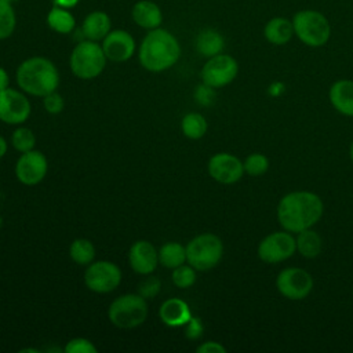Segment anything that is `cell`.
<instances>
[{"label":"cell","mask_w":353,"mask_h":353,"mask_svg":"<svg viewBox=\"0 0 353 353\" xmlns=\"http://www.w3.org/2000/svg\"><path fill=\"white\" fill-rule=\"evenodd\" d=\"M323 212V200L309 190H295L284 194L276 210L280 226L291 233L313 228L321 219Z\"/></svg>","instance_id":"1"},{"label":"cell","mask_w":353,"mask_h":353,"mask_svg":"<svg viewBox=\"0 0 353 353\" xmlns=\"http://www.w3.org/2000/svg\"><path fill=\"white\" fill-rule=\"evenodd\" d=\"M141 65L149 72H164L174 66L181 57L178 39L163 28L148 30L138 51Z\"/></svg>","instance_id":"2"},{"label":"cell","mask_w":353,"mask_h":353,"mask_svg":"<svg viewBox=\"0 0 353 353\" xmlns=\"http://www.w3.org/2000/svg\"><path fill=\"white\" fill-rule=\"evenodd\" d=\"M18 87L33 97H46L57 91L59 85V72L57 66L44 57H30L25 59L15 73Z\"/></svg>","instance_id":"3"},{"label":"cell","mask_w":353,"mask_h":353,"mask_svg":"<svg viewBox=\"0 0 353 353\" xmlns=\"http://www.w3.org/2000/svg\"><path fill=\"white\" fill-rule=\"evenodd\" d=\"M106 55L102 46L92 40H80L72 50L69 66L72 73L83 80L98 77L106 66Z\"/></svg>","instance_id":"4"},{"label":"cell","mask_w":353,"mask_h":353,"mask_svg":"<svg viewBox=\"0 0 353 353\" xmlns=\"http://www.w3.org/2000/svg\"><path fill=\"white\" fill-rule=\"evenodd\" d=\"M294 34L309 47L324 46L331 36V25L324 14L316 10H301L292 18Z\"/></svg>","instance_id":"5"},{"label":"cell","mask_w":353,"mask_h":353,"mask_svg":"<svg viewBox=\"0 0 353 353\" xmlns=\"http://www.w3.org/2000/svg\"><path fill=\"white\" fill-rule=\"evenodd\" d=\"M148 302L139 294H124L116 298L108 310L110 323L121 330L141 325L148 317Z\"/></svg>","instance_id":"6"},{"label":"cell","mask_w":353,"mask_h":353,"mask_svg":"<svg viewBox=\"0 0 353 353\" xmlns=\"http://www.w3.org/2000/svg\"><path fill=\"white\" fill-rule=\"evenodd\" d=\"M186 248V262L196 270L215 268L223 255V243L214 233H201L193 237Z\"/></svg>","instance_id":"7"},{"label":"cell","mask_w":353,"mask_h":353,"mask_svg":"<svg viewBox=\"0 0 353 353\" xmlns=\"http://www.w3.org/2000/svg\"><path fill=\"white\" fill-rule=\"evenodd\" d=\"M121 281L120 268L110 261H92L84 272V283L97 294L114 291Z\"/></svg>","instance_id":"8"},{"label":"cell","mask_w":353,"mask_h":353,"mask_svg":"<svg viewBox=\"0 0 353 353\" xmlns=\"http://www.w3.org/2000/svg\"><path fill=\"white\" fill-rule=\"evenodd\" d=\"M296 251L295 237L291 232H272L258 244V256L265 263H279L291 258Z\"/></svg>","instance_id":"9"},{"label":"cell","mask_w":353,"mask_h":353,"mask_svg":"<svg viewBox=\"0 0 353 353\" xmlns=\"http://www.w3.org/2000/svg\"><path fill=\"white\" fill-rule=\"evenodd\" d=\"M239 73L237 61L228 54H218L207 59L201 68L200 76L204 84L212 88H221L230 84Z\"/></svg>","instance_id":"10"},{"label":"cell","mask_w":353,"mask_h":353,"mask_svg":"<svg viewBox=\"0 0 353 353\" xmlns=\"http://www.w3.org/2000/svg\"><path fill=\"white\" fill-rule=\"evenodd\" d=\"M277 291L290 301H302L313 290V279L301 268H285L276 277Z\"/></svg>","instance_id":"11"},{"label":"cell","mask_w":353,"mask_h":353,"mask_svg":"<svg viewBox=\"0 0 353 353\" xmlns=\"http://www.w3.org/2000/svg\"><path fill=\"white\" fill-rule=\"evenodd\" d=\"M30 102L26 95L14 88L0 91V121L6 124H22L30 116Z\"/></svg>","instance_id":"12"},{"label":"cell","mask_w":353,"mask_h":353,"mask_svg":"<svg viewBox=\"0 0 353 353\" xmlns=\"http://www.w3.org/2000/svg\"><path fill=\"white\" fill-rule=\"evenodd\" d=\"M208 174L210 176L223 185H232L241 179L244 174V165L243 161L226 152L215 153L208 160Z\"/></svg>","instance_id":"13"},{"label":"cell","mask_w":353,"mask_h":353,"mask_svg":"<svg viewBox=\"0 0 353 353\" xmlns=\"http://www.w3.org/2000/svg\"><path fill=\"white\" fill-rule=\"evenodd\" d=\"M47 157L34 149L22 153L15 164V175L18 181L28 186L41 182L47 174Z\"/></svg>","instance_id":"14"},{"label":"cell","mask_w":353,"mask_h":353,"mask_svg":"<svg viewBox=\"0 0 353 353\" xmlns=\"http://www.w3.org/2000/svg\"><path fill=\"white\" fill-rule=\"evenodd\" d=\"M101 46L106 58L113 62H125L135 52V40L124 29L110 30Z\"/></svg>","instance_id":"15"},{"label":"cell","mask_w":353,"mask_h":353,"mask_svg":"<svg viewBox=\"0 0 353 353\" xmlns=\"http://www.w3.org/2000/svg\"><path fill=\"white\" fill-rule=\"evenodd\" d=\"M128 261L131 269L138 274H150L160 263L159 251L148 240H138L131 245Z\"/></svg>","instance_id":"16"},{"label":"cell","mask_w":353,"mask_h":353,"mask_svg":"<svg viewBox=\"0 0 353 353\" xmlns=\"http://www.w3.org/2000/svg\"><path fill=\"white\" fill-rule=\"evenodd\" d=\"M328 98L336 112L353 117V80L342 79L335 81L330 87Z\"/></svg>","instance_id":"17"},{"label":"cell","mask_w":353,"mask_h":353,"mask_svg":"<svg viewBox=\"0 0 353 353\" xmlns=\"http://www.w3.org/2000/svg\"><path fill=\"white\" fill-rule=\"evenodd\" d=\"M132 21L142 29L152 30L161 25L163 12L160 7L152 0H139L131 10Z\"/></svg>","instance_id":"18"},{"label":"cell","mask_w":353,"mask_h":353,"mask_svg":"<svg viewBox=\"0 0 353 353\" xmlns=\"http://www.w3.org/2000/svg\"><path fill=\"white\" fill-rule=\"evenodd\" d=\"M160 320L168 327H182L190 317V309L188 303L179 298H170L164 301L159 309Z\"/></svg>","instance_id":"19"},{"label":"cell","mask_w":353,"mask_h":353,"mask_svg":"<svg viewBox=\"0 0 353 353\" xmlns=\"http://www.w3.org/2000/svg\"><path fill=\"white\" fill-rule=\"evenodd\" d=\"M110 28H112V21L106 12L92 11L87 14V17L84 18L81 25V33H83V37L88 40L101 41L112 30Z\"/></svg>","instance_id":"20"},{"label":"cell","mask_w":353,"mask_h":353,"mask_svg":"<svg viewBox=\"0 0 353 353\" xmlns=\"http://www.w3.org/2000/svg\"><path fill=\"white\" fill-rule=\"evenodd\" d=\"M263 36L269 43L274 46H283L288 43L294 36L292 21L284 17H274L269 19L263 28Z\"/></svg>","instance_id":"21"},{"label":"cell","mask_w":353,"mask_h":353,"mask_svg":"<svg viewBox=\"0 0 353 353\" xmlns=\"http://www.w3.org/2000/svg\"><path fill=\"white\" fill-rule=\"evenodd\" d=\"M225 39L223 36L211 28H205L199 32L196 37V50L201 57L211 58L223 51Z\"/></svg>","instance_id":"22"},{"label":"cell","mask_w":353,"mask_h":353,"mask_svg":"<svg viewBox=\"0 0 353 353\" xmlns=\"http://www.w3.org/2000/svg\"><path fill=\"white\" fill-rule=\"evenodd\" d=\"M295 243H296V251L303 258L313 259V258L319 256L321 252V247H323L321 237L312 228L296 233Z\"/></svg>","instance_id":"23"},{"label":"cell","mask_w":353,"mask_h":353,"mask_svg":"<svg viewBox=\"0 0 353 353\" xmlns=\"http://www.w3.org/2000/svg\"><path fill=\"white\" fill-rule=\"evenodd\" d=\"M47 25L51 30L57 33L68 34L74 30L76 19L68 8L52 6V8L47 14Z\"/></svg>","instance_id":"24"},{"label":"cell","mask_w":353,"mask_h":353,"mask_svg":"<svg viewBox=\"0 0 353 353\" xmlns=\"http://www.w3.org/2000/svg\"><path fill=\"white\" fill-rule=\"evenodd\" d=\"M159 262L167 269H175L186 262V248L178 241H168L159 250Z\"/></svg>","instance_id":"25"},{"label":"cell","mask_w":353,"mask_h":353,"mask_svg":"<svg viewBox=\"0 0 353 353\" xmlns=\"http://www.w3.org/2000/svg\"><path fill=\"white\" fill-rule=\"evenodd\" d=\"M207 120L200 113H188L181 121L182 132L189 139H200L207 132Z\"/></svg>","instance_id":"26"},{"label":"cell","mask_w":353,"mask_h":353,"mask_svg":"<svg viewBox=\"0 0 353 353\" xmlns=\"http://www.w3.org/2000/svg\"><path fill=\"white\" fill-rule=\"evenodd\" d=\"M69 255L77 265L87 266L95 258V247L87 239H76L69 247Z\"/></svg>","instance_id":"27"},{"label":"cell","mask_w":353,"mask_h":353,"mask_svg":"<svg viewBox=\"0 0 353 353\" xmlns=\"http://www.w3.org/2000/svg\"><path fill=\"white\" fill-rule=\"evenodd\" d=\"M17 26V14L12 3L0 0V40L8 39Z\"/></svg>","instance_id":"28"},{"label":"cell","mask_w":353,"mask_h":353,"mask_svg":"<svg viewBox=\"0 0 353 353\" xmlns=\"http://www.w3.org/2000/svg\"><path fill=\"white\" fill-rule=\"evenodd\" d=\"M11 145L15 150L25 153L34 148L36 137L33 131L28 127H18L11 135Z\"/></svg>","instance_id":"29"},{"label":"cell","mask_w":353,"mask_h":353,"mask_svg":"<svg viewBox=\"0 0 353 353\" xmlns=\"http://www.w3.org/2000/svg\"><path fill=\"white\" fill-rule=\"evenodd\" d=\"M172 283L178 287V288H189L194 284L196 281V269L193 266H190L189 263L185 265H179L178 268L172 269V274H171Z\"/></svg>","instance_id":"30"},{"label":"cell","mask_w":353,"mask_h":353,"mask_svg":"<svg viewBox=\"0 0 353 353\" xmlns=\"http://www.w3.org/2000/svg\"><path fill=\"white\" fill-rule=\"evenodd\" d=\"M244 172L251 176H261L269 170V160L262 153H251L243 163Z\"/></svg>","instance_id":"31"},{"label":"cell","mask_w":353,"mask_h":353,"mask_svg":"<svg viewBox=\"0 0 353 353\" xmlns=\"http://www.w3.org/2000/svg\"><path fill=\"white\" fill-rule=\"evenodd\" d=\"M65 353H97V346L87 338H73L70 339L65 347Z\"/></svg>","instance_id":"32"},{"label":"cell","mask_w":353,"mask_h":353,"mask_svg":"<svg viewBox=\"0 0 353 353\" xmlns=\"http://www.w3.org/2000/svg\"><path fill=\"white\" fill-rule=\"evenodd\" d=\"M160 288H161L160 280L154 276H148L143 281L139 283L138 294L145 299H152L160 292Z\"/></svg>","instance_id":"33"},{"label":"cell","mask_w":353,"mask_h":353,"mask_svg":"<svg viewBox=\"0 0 353 353\" xmlns=\"http://www.w3.org/2000/svg\"><path fill=\"white\" fill-rule=\"evenodd\" d=\"M43 106L50 114H58L63 110V98L57 92H50L43 97Z\"/></svg>","instance_id":"34"},{"label":"cell","mask_w":353,"mask_h":353,"mask_svg":"<svg viewBox=\"0 0 353 353\" xmlns=\"http://www.w3.org/2000/svg\"><path fill=\"white\" fill-rule=\"evenodd\" d=\"M194 98L197 101V103H200L201 106H208L214 102L215 99V88L201 83L200 85L196 87L194 91Z\"/></svg>","instance_id":"35"},{"label":"cell","mask_w":353,"mask_h":353,"mask_svg":"<svg viewBox=\"0 0 353 353\" xmlns=\"http://www.w3.org/2000/svg\"><path fill=\"white\" fill-rule=\"evenodd\" d=\"M203 323L199 317H190V320L185 324V335L189 339H199L203 334Z\"/></svg>","instance_id":"36"},{"label":"cell","mask_w":353,"mask_h":353,"mask_svg":"<svg viewBox=\"0 0 353 353\" xmlns=\"http://www.w3.org/2000/svg\"><path fill=\"white\" fill-rule=\"evenodd\" d=\"M197 353H226V347L215 341H207L197 346Z\"/></svg>","instance_id":"37"},{"label":"cell","mask_w":353,"mask_h":353,"mask_svg":"<svg viewBox=\"0 0 353 353\" xmlns=\"http://www.w3.org/2000/svg\"><path fill=\"white\" fill-rule=\"evenodd\" d=\"M79 1H80V0H54L52 4H54V6H58V7H62V8L70 10V8L76 7V6L79 4Z\"/></svg>","instance_id":"38"},{"label":"cell","mask_w":353,"mask_h":353,"mask_svg":"<svg viewBox=\"0 0 353 353\" xmlns=\"http://www.w3.org/2000/svg\"><path fill=\"white\" fill-rule=\"evenodd\" d=\"M8 83H10V77H8V73L6 72L4 68L0 66V91L6 90L8 87Z\"/></svg>","instance_id":"39"},{"label":"cell","mask_w":353,"mask_h":353,"mask_svg":"<svg viewBox=\"0 0 353 353\" xmlns=\"http://www.w3.org/2000/svg\"><path fill=\"white\" fill-rule=\"evenodd\" d=\"M7 142H6V139L0 135V159L1 157H4V154L7 153Z\"/></svg>","instance_id":"40"},{"label":"cell","mask_w":353,"mask_h":353,"mask_svg":"<svg viewBox=\"0 0 353 353\" xmlns=\"http://www.w3.org/2000/svg\"><path fill=\"white\" fill-rule=\"evenodd\" d=\"M349 156H350V160L353 161V142L350 143V148H349Z\"/></svg>","instance_id":"41"},{"label":"cell","mask_w":353,"mask_h":353,"mask_svg":"<svg viewBox=\"0 0 353 353\" xmlns=\"http://www.w3.org/2000/svg\"><path fill=\"white\" fill-rule=\"evenodd\" d=\"M10 3H15V1H19V0H8Z\"/></svg>","instance_id":"42"}]
</instances>
